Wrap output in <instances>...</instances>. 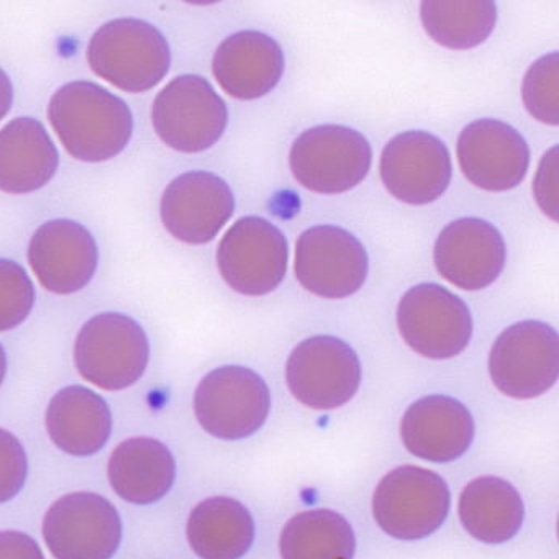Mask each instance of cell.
I'll return each mask as SVG.
<instances>
[{
    "mask_svg": "<svg viewBox=\"0 0 559 559\" xmlns=\"http://www.w3.org/2000/svg\"><path fill=\"white\" fill-rule=\"evenodd\" d=\"M175 454L158 438L133 437L117 444L107 463L114 492L132 506H153L176 484Z\"/></svg>",
    "mask_w": 559,
    "mask_h": 559,
    "instance_id": "7402d4cb",
    "label": "cell"
},
{
    "mask_svg": "<svg viewBox=\"0 0 559 559\" xmlns=\"http://www.w3.org/2000/svg\"><path fill=\"white\" fill-rule=\"evenodd\" d=\"M497 391L516 401L546 394L558 381L559 336L542 320H523L503 330L489 353Z\"/></svg>",
    "mask_w": 559,
    "mask_h": 559,
    "instance_id": "9c48e42d",
    "label": "cell"
},
{
    "mask_svg": "<svg viewBox=\"0 0 559 559\" xmlns=\"http://www.w3.org/2000/svg\"><path fill=\"white\" fill-rule=\"evenodd\" d=\"M281 559H353L356 536L345 516L335 510L297 513L280 536Z\"/></svg>",
    "mask_w": 559,
    "mask_h": 559,
    "instance_id": "484cf974",
    "label": "cell"
},
{
    "mask_svg": "<svg viewBox=\"0 0 559 559\" xmlns=\"http://www.w3.org/2000/svg\"><path fill=\"white\" fill-rule=\"evenodd\" d=\"M558 90L559 57L558 51H551L539 57L523 78V106L533 119L546 126H558Z\"/></svg>",
    "mask_w": 559,
    "mask_h": 559,
    "instance_id": "83f0119b",
    "label": "cell"
},
{
    "mask_svg": "<svg viewBox=\"0 0 559 559\" xmlns=\"http://www.w3.org/2000/svg\"><path fill=\"white\" fill-rule=\"evenodd\" d=\"M284 70L286 57L281 45L257 31H241L225 38L212 60L215 80L238 100H257L273 93Z\"/></svg>",
    "mask_w": 559,
    "mask_h": 559,
    "instance_id": "ffe728a7",
    "label": "cell"
},
{
    "mask_svg": "<svg viewBox=\"0 0 559 559\" xmlns=\"http://www.w3.org/2000/svg\"><path fill=\"white\" fill-rule=\"evenodd\" d=\"M152 123L166 146L192 155L221 142L228 127V107L205 78L181 74L153 100Z\"/></svg>",
    "mask_w": 559,
    "mask_h": 559,
    "instance_id": "52a82bcc",
    "label": "cell"
},
{
    "mask_svg": "<svg viewBox=\"0 0 559 559\" xmlns=\"http://www.w3.org/2000/svg\"><path fill=\"white\" fill-rule=\"evenodd\" d=\"M60 153L44 123L17 117L0 130V191L24 195L50 185Z\"/></svg>",
    "mask_w": 559,
    "mask_h": 559,
    "instance_id": "603a6c76",
    "label": "cell"
},
{
    "mask_svg": "<svg viewBox=\"0 0 559 559\" xmlns=\"http://www.w3.org/2000/svg\"><path fill=\"white\" fill-rule=\"evenodd\" d=\"M14 106V84L11 78L0 68V120L11 112Z\"/></svg>",
    "mask_w": 559,
    "mask_h": 559,
    "instance_id": "d6a6232c",
    "label": "cell"
},
{
    "mask_svg": "<svg viewBox=\"0 0 559 559\" xmlns=\"http://www.w3.org/2000/svg\"><path fill=\"white\" fill-rule=\"evenodd\" d=\"M94 74L130 94L155 90L171 70L173 53L165 35L142 19H114L100 25L87 45Z\"/></svg>",
    "mask_w": 559,
    "mask_h": 559,
    "instance_id": "7a4b0ae2",
    "label": "cell"
},
{
    "mask_svg": "<svg viewBox=\"0 0 559 559\" xmlns=\"http://www.w3.org/2000/svg\"><path fill=\"white\" fill-rule=\"evenodd\" d=\"M382 185L397 201L427 205L451 185L453 165L447 145L424 130L399 133L381 153Z\"/></svg>",
    "mask_w": 559,
    "mask_h": 559,
    "instance_id": "5bb4252c",
    "label": "cell"
},
{
    "mask_svg": "<svg viewBox=\"0 0 559 559\" xmlns=\"http://www.w3.org/2000/svg\"><path fill=\"white\" fill-rule=\"evenodd\" d=\"M358 353L332 335L302 340L286 362V382L296 401L313 411H335L348 404L361 385Z\"/></svg>",
    "mask_w": 559,
    "mask_h": 559,
    "instance_id": "30bf717a",
    "label": "cell"
},
{
    "mask_svg": "<svg viewBox=\"0 0 559 559\" xmlns=\"http://www.w3.org/2000/svg\"><path fill=\"white\" fill-rule=\"evenodd\" d=\"M27 450L12 431L0 427V506L12 502L28 479Z\"/></svg>",
    "mask_w": 559,
    "mask_h": 559,
    "instance_id": "f546056e",
    "label": "cell"
},
{
    "mask_svg": "<svg viewBox=\"0 0 559 559\" xmlns=\"http://www.w3.org/2000/svg\"><path fill=\"white\" fill-rule=\"evenodd\" d=\"M456 155L467 181L487 192L512 191L528 173V143L502 120L479 119L464 127Z\"/></svg>",
    "mask_w": 559,
    "mask_h": 559,
    "instance_id": "e0dca14e",
    "label": "cell"
},
{
    "mask_svg": "<svg viewBox=\"0 0 559 559\" xmlns=\"http://www.w3.org/2000/svg\"><path fill=\"white\" fill-rule=\"evenodd\" d=\"M457 515L467 535L486 545H503L519 535L525 506L516 487L496 476L471 480L460 496Z\"/></svg>",
    "mask_w": 559,
    "mask_h": 559,
    "instance_id": "d4e9b609",
    "label": "cell"
},
{
    "mask_svg": "<svg viewBox=\"0 0 559 559\" xmlns=\"http://www.w3.org/2000/svg\"><path fill=\"white\" fill-rule=\"evenodd\" d=\"M37 290L21 263L0 258V332L19 329L31 317Z\"/></svg>",
    "mask_w": 559,
    "mask_h": 559,
    "instance_id": "f1b7e54d",
    "label": "cell"
},
{
    "mask_svg": "<svg viewBox=\"0 0 559 559\" xmlns=\"http://www.w3.org/2000/svg\"><path fill=\"white\" fill-rule=\"evenodd\" d=\"M297 281L322 299H346L365 286L369 258L361 241L336 225H317L300 234L294 261Z\"/></svg>",
    "mask_w": 559,
    "mask_h": 559,
    "instance_id": "4fadbf2b",
    "label": "cell"
},
{
    "mask_svg": "<svg viewBox=\"0 0 559 559\" xmlns=\"http://www.w3.org/2000/svg\"><path fill=\"white\" fill-rule=\"evenodd\" d=\"M150 338L132 317L103 312L91 317L74 340L73 359L84 381L103 391L135 385L150 365Z\"/></svg>",
    "mask_w": 559,
    "mask_h": 559,
    "instance_id": "3957f363",
    "label": "cell"
},
{
    "mask_svg": "<svg viewBox=\"0 0 559 559\" xmlns=\"http://www.w3.org/2000/svg\"><path fill=\"white\" fill-rule=\"evenodd\" d=\"M270 412L266 381L245 366H221L205 374L195 388V420L217 440L253 437L266 424Z\"/></svg>",
    "mask_w": 559,
    "mask_h": 559,
    "instance_id": "8992f818",
    "label": "cell"
},
{
    "mask_svg": "<svg viewBox=\"0 0 559 559\" xmlns=\"http://www.w3.org/2000/svg\"><path fill=\"white\" fill-rule=\"evenodd\" d=\"M45 428L51 443L74 457L104 450L112 437L114 417L103 395L84 385H67L48 402Z\"/></svg>",
    "mask_w": 559,
    "mask_h": 559,
    "instance_id": "44dd1931",
    "label": "cell"
},
{
    "mask_svg": "<svg viewBox=\"0 0 559 559\" xmlns=\"http://www.w3.org/2000/svg\"><path fill=\"white\" fill-rule=\"evenodd\" d=\"M420 21L435 44L450 50H471L492 35L497 4L490 0L421 2Z\"/></svg>",
    "mask_w": 559,
    "mask_h": 559,
    "instance_id": "4316f807",
    "label": "cell"
},
{
    "mask_svg": "<svg viewBox=\"0 0 559 559\" xmlns=\"http://www.w3.org/2000/svg\"><path fill=\"white\" fill-rule=\"evenodd\" d=\"M372 165V148L358 130L317 126L294 140L289 168L294 179L317 194H343L365 181Z\"/></svg>",
    "mask_w": 559,
    "mask_h": 559,
    "instance_id": "5b68a950",
    "label": "cell"
},
{
    "mask_svg": "<svg viewBox=\"0 0 559 559\" xmlns=\"http://www.w3.org/2000/svg\"><path fill=\"white\" fill-rule=\"evenodd\" d=\"M395 319L404 342L424 358H456L473 338L471 310L437 283L411 287L399 302Z\"/></svg>",
    "mask_w": 559,
    "mask_h": 559,
    "instance_id": "8fae6325",
    "label": "cell"
},
{
    "mask_svg": "<svg viewBox=\"0 0 559 559\" xmlns=\"http://www.w3.org/2000/svg\"><path fill=\"white\" fill-rule=\"evenodd\" d=\"M41 535L55 559H112L122 545L123 520L107 497L76 490L48 507Z\"/></svg>",
    "mask_w": 559,
    "mask_h": 559,
    "instance_id": "ba28073f",
    "label": "cell"
},
{
    "mask_svg": "<svg viewBox=\"0 0 559 559\" xmlns=\"http://www.w3.org/2000/svg\"><path fill=\"white\" fill-rule=\"evenodd\" d=\"M234 214V191L209 171L182 173L166 186L159 204L163 227L186 245L211 243Z\"/></svg>",
    "mask_w": 559,
    "mask_h": 559,
    "instance_id": "9a60e30c",
    "label": "cell"
},
{
    "mask_svg": "<svg viewBox=\"0 0 559 559\" xmlns=\"http://www.w3.org/2000/svg\"><path fill=\"white\" fill-rule=\"evenodd\" d=\"M502 234L490 222L463 217L438 235L433 263L441 277L463 290H480L496 283L506 267Z\"/></svg>",
    "mask_w": 559,
    "mask_h": 559,
    "instance_id": "ac0fdd59",
    "label": "cell"
},
{
    "mask_svg": "<svg viewBox=\"0 0 559 559\" xmlns=\"http://www.w3.org/2000/svg\"><path fill=\"white\" fill-rule=\"evenodd\" d=\"M28 264L48 293L71 296L90 286L99 267V247L80 222L55 218L32 235Z\"/></svg>",
    "mask_w": 559,
    "mask_h": 559,
    "instance_id": "2e32d148",
    "label": "cell"
},
{
    "mask_svg": "<svg viewBox=\"0 0 559 559\" xmlns=\"http://www.w3.org/2000/svg\"><path fill=\"white\" fill-rule=\"evenodd\" d=\"M447 480L425 467H395L379 480L372 493V516L385 535L417 542L433 535L450 513Z\"/></svg>",
    "mask_w": 559,
    "mask_h": 559,
    "instance_id": "277c9868",
    "label": "cell"
},
{
    "mask_svg": "<svg viewBox=\"0 0 559 559\" xmlns=\"http://www.w3.org/2000/svg\"><path fill=\"white\" fill-rule=\"evenodd\" d=\"M558 145L551 146L539 162L535 181H533V195L536 204L546 217L552 222L558 221Z\"/></svg>",
    "mask_w": 559,
    "mask_h": 559,
    "instance_id": "4dcf8cb0",
    "label": "cell"
},
{
    "mask_svg": "<svg viewBox=\"0 0 559 559\" xmlns=\"http://www.w3.org/2000/svg\"><path fill=\"white\" fill-rule=\"evenodd\" d=\"M476 435L469 408L450 395H425L401 420L405 450L430 463H453L469 451Z\"/></svg>",
    "mask_w": 559,
    "mask_h": 559,
    "instance_id": "d6986e66",
    "label": "cell"
},
{
    "mask_svg": "<svg viewBox=\"0 0 559 559\" xmlns=\"http://www.w3.org/2000/svg\"><path fill=\"white\" fill-rule=\"evenodd\" d=\"M186 536L199 559H241L253 546L257 525L240 500L214 496L191 510Z\"/></svg>",
    "mask_w": 559,
    "mask_h": 559,
    "instance_id": "cb8c5ba5",
    "label": "cell"
},
{
    "mask_svg": "<svg viewBox=\"0 0 559 559\" xmlns=\"http://www.w3.org/2000/svg\"><path fill=\"white\" fill-rule=\"evenodd\" d=\"M287 263L289 245L286 235L257 215L238 218L217 248L222 280L243 296L260 297L273 293L286 276Z\"/></svg>",
    "mask_w": 559,
    "mask_h": 559,
    "instance_id": "7c38bea8",
    "label": "cell"
},
{
    "mask_svg": "<svg viewBox=\"0 0 559 559\" xmlns=\"http://www.w3.org/2000/svg\"><path fill=\"white\" fill-rule=\"evenodd\" d=\"M47 116L64 150L84 163L117 158L135 129L126 100L93 81H71L57 90Z\"/></svg>",
    "mask_w": 559,
    "mask_h": 559,
    "instance_id": "6da1fadb",
    "label": "cell"
},
{
    "mask_svg": "<svg viewBox=\"0 0 559 559\" xmlns=\"http://www.w3.org/2000/svg\"><path fill=\"white\" fill-rule=\"evenodd\" d=\"M0 559H45L34 536L21 530H0Z\"/></svg>",
    "mask_w": 559,
    "mask_h": 559,
    "instance_id": "1f68e13d",
    "label": "cell"
},
{
    "mask_svg": "<svg viewBox=\"0 0 559 559\" xmlns=\"http://www.w3.org/2000/svg\"><path fill=\"white\" fill-rule=\"evenodd\" d=\"M8 353H5L4 346H2V343H0V388H2V384H4L5 376H8Z\"/></svg>",
    "mask_w": 559,
    "mask_h": 559,
    "instance_id": "836d02e7",
    "label": "cell"
}]
</instances>
